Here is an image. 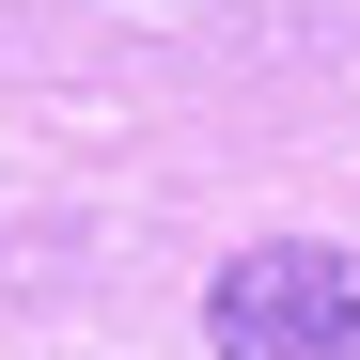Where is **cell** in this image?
Wrapping results in <instances>:
<instances>
[{
  "mask_svg": "<svg viewBox=\"0 0 360 360\" xmlns=\"http://www.w3.org/2000/svg\"><path fill=\"white\" fill-rule=\"evenodd\" d=\"M204 345L219 360H360V266L329 235H266L204 282Z\"/></svg>",
  "mask_w": 360,
  "mask_h": 360,
  "instance_id": "1",
  "label": "cell"
}]
</instances>
